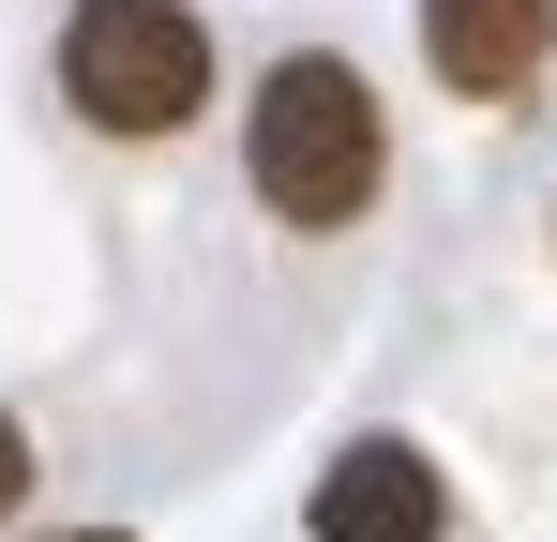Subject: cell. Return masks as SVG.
<instances>
[{"label":"cell","instance_id":"6da1fadb","mask_svg":"<svg viewBox=\"0 0 557 542\" xmlns=\"http://www.w3.org/2000/svg\"><path fill=\"white\" fill-rule=\"evenodd\" d=\"M242 167L272 196L286 226H362L376 181H392V121H376V90L347 46H286L257 106H242Z\"/></svg>","mask_w":557,"mask_h":542},{"label":"cell","instance_id":"7a4b0ae2","mask_svg":"<svg viewBox=\"0 0 557 542\" xmlns=\"http://www.w3.org/2000/svg\"><path fill=\"white\" fill-rule=\"evenodd\" d=\"M61 106L91 136H182L211 106V30L196 0H76L61 15Z\"/></svg>","mask_w":557,"mask_h":542},{"label":"cell","instance_id":"3957f363","mask_svg":"<svg viewBox=\"0 0 557 542\" xmlns=\"http://www.w3.org/2000/svg\"><path fill=\"white\" fill-rule=\"evenodd\" d=\"M301 542H453V482L422 438H347L301 497Z\"/></svg>","mask_w":557,"mask_h":542},{"label":"cell","instance_id":"277c9868","mask_svg":"<svg viewBox=\"0 0 557 542\" xmlns=\"http://www.w3.org/2000/svg\"><path fill=\"white\" fill-rule=\"evenodd\" d=\"M543 46H557V0H422V61L467 106H512L543 76Z\"/></svg>","mask_w":557,"mask_h":542},{"label":"cell","instance_id":"5b68a950","mask_svg":"<svg viewBox=\"0 0 557 542\" xmlns=\"http://www.w3.org/2000/svg\"><path fill=\"white\" fill-rule=\"evenodd\" d=\"M30 497V438H15V407H0V513Z\"/></svg>","mask_w":557,"mask_h":542},{"label":"cell","instance_id":"8992f818","mask_svg":"<svg viewBox=\"0 0 557 542\" xmlns=\"http://www.w3.org/2000/svg\"><path fill=\"white\" fill-rule=\"evenodd\" d=\"M61 542H121V528H61Z\"/></svg>","mask_w":557,"mask_h":542}]
</instances>
